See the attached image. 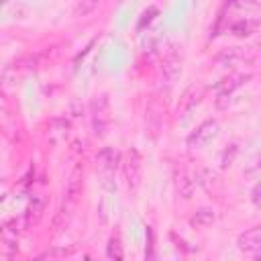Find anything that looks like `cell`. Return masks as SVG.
Here are the masks:
<instances>
[{"label":"cell","mask_w":261,"mask_h":261,"mask_svg":"<svg viewBox=\"0 0 261 261\" xmlns=\"http://www.w3.org/2000/svg\"><path fill=\"white\" fill-rule=\"evenodd\" d=\"M257 57L255 47H228L222 49L214 57L216 67H239V65H249Z\"/></svg>","instance_id":"obj_1"},{"label":"cell","mask_w":261,"mask_h":261,"mask_svg":"<svg viewBox=\"0 0 261 261\" xmlns=\"http://www.w3.org/2000/svg\"><path fill=\"white\" fill-rule=\"evenodd\" d=\"M122 171H124V179H126L128 188L137 190L141 186V177H143V159H141L137 149H128L126 151L124 163H122Z\"/></svg>","instance_id":"obj_2"},{"label":"cell","mask_w":261,"mask_h":261,"mask_svg":"<svg viewBox=\"0 0 261 261\" xmlns=\"http://www.w3.org/2000/svg\"><path fill=\"white\" fill-rule=\"evenodd\" d=\"M249 80H251L249 73H232V75L224 77V80L216 86V106H218V108H224L226 102H228V96H230L234 90H239L241 86H245Z\"/></svg>","instance_id":"obj_3"},{"label":"cell","mask_w":261,"mask_h":261,"mask_svg":"<svg viewBox=\"0 0 261 261\" xmlns=\"http://www.w3.org/2000/svg\"><path fill=\"white\" fill-rule=\"evenodd\" d=\"M110 122V108L106 96H98L92 102V128L96 137H102L106 133V126Z\"/></svg>","instance_id":"obj_4"},{"label":"cell","mask_w":261,"mask_h":261,"mask_svg":"<svg viewBox=\"0 0 261 261\" xmlns=\"http://www.w3.org/2000/svg\"><path fill=\"white\" fill-rule=\"evenodd\" d=\"M216 135H218V122H216V120H204V122L198 124L196 130L188 137V147L200 149V147L208 145Z\"/></svg>","instance_id":"obj_5"},{"label":"cell","mask_w":261,"mask_h":261,"mask_svg":"<svg viewBox=\"0 0 261 261\" xmlns=\"http://www.w3.org/2000/svg\"><path fill=\"white\" fill-rule=\"evenodd\" d=\"M202 96H204V88H202V86H190V88L181 94V98H179L177 114H179V116H188V114L200 104Z\"/></svg>","instance_id":"obj_6"},{"label":"cell","mask_w":261,"mask_h":261,"mask_svg":"<svg viewBox=\"0 0 261 261\" xmlns=\"http://www.w3.org/2000/svg\"><path fill=\"white\" fill-rule=\"evenodd\" d=\"M237 245L245 253H257L261 249V224H257V226L241 232L239 239H237Z\"/></svg>","instance_id":"obj_7"},{"label":"cell","mask_w":261,"mask_h":261,"mask_svg":"<svg viewBox=\"0 0 261 261\" xmlns=\"http://www.w3.org/2000/svg\"><path fill=\"white\" fill-rule=\"evenodd\" d=\"M181 71V59L177 55L175 49H169L165 55H163V61H161V73L167 82H173Z\"/></svg>","instance_id":"obj_8"},{"label":"cell","mask_w":261,"mask_h":261,"mask_svg":"<svg viewBox=\"0 0 261 261\" xmlns=\"http://www.w3.org/2000/svg\"><path fill=\"white\" fill-rule=\"evenodd\" d=\"M145 124H147L149 133H151L153 137L161 130V124H163V106H161L157 100H151V102H149L147 114H145Z\"/></svg>","instance_id":"obj_9"},{"label":"cell","mask_w":261,"mask_h":261,"mask_svg":"<svg viewBox=\"0 0 261 261\" xmlns=\"http://www.w3.org/2000/svg\"><path fill=\"white\" fill-rule=\"evenodd\" d=\"M43 212H45V198H43V196L33 198L31 204L27 206L24 214H22V226H24V228H31L33 224H37V222L41 220Z\"/></svg>","instance_id":"obj_10"},{"label":"cell","mask_w":261,"mask_h":261,"mask_svg":"<svg viewBox=\"0 0 261 261\" xmlns=\"http://www.w3.org/2000/svg\"><path fill=\"white\" fill-rule=\"evenodd\" d=\"M96 165H98V169L102 173H106V175L112 173L116 169V165H118V153L114 149H110V147H104L96 155Z\"/></svg>","instance_id":"obj_11"},{"label":"cell","mask_w":261,"mask_h":261,"mask_svg":"<svg viewBox=\"0 0 261 261\" xmlns=\"http://www.w3.org/2000/svg\"><path fill=\"white\" fill-rule=\"evenodd\" d=\"M82 186H84V175H82V169L75 167L67 179V188H65V196L69 202H73L80 194H82Z\"/></svg>","instance_id":"obj_12"},{"label":"cell","mask_w":261,"mask_h":261,"mask_svg":"<svg viewBox=\"0 0 261 261\" xmlns=\"http://www.w3.org/2000/svg\"><path fill=\"white\" fill-rule=\"evenodd\" d=\"M212 222H214V212H212L210 208H200V210L190 218V224H192V226H198V228L208 226V224H212Z\"/></svg>","instance_id":"obj_13"},{"label":"cell","mask_w":261,"mask_h":261,"mask_svg":"<svg viewBox=\"0 0 261 261\" xmlns=\"http://www.w3.org/2000/svg\"><path fill=\"white\" fill-rule=\"evenodd\" d=\"M104 0H77L75 8H73V14L75 16H88L90 12H94Z\"/></svg>","instance_id":"obj_14"},{"label":"cell","mask_w":261,"mask_h":261,"mask_svg":"<svg viewBox=\"0 0 261 261\" xmlns=\"http://www.w3.org/2000/svg\"><path fill=\"white\" fill-rule=\"evenodd\" d=\"M194 179H190L188 175H179L177 177V192H179V196L181 198H192V194H194Z\"/></svg>","instance_id":"obj_15"},{"label":"cell","mask_w":261,"mask_h":261,"mask_svg":"<svg viewBox=\"0 0 261 261\" xmlns=\"http://www.w3.org/2000/svg\"><path fill=\"white\" fill-rule=\"evenodd\" d=\"M106 255L110 257V259H122V245H120V239L118 237H112L110 241H108V247H106Z\"/></svg>","instance_id":"obj_16"},{"label":"cell","mask_w":261,"mask_h":261,"mask_svg":"<svg viewBox=\"0 0 261 261\" xmlns=\"http://www.w3.org/2000/svg\"><path fill=\"white\" fill-rule=\"evenodd\" d=\"M253 27H255V22H251V20H239V22L232 24V33H234L237 37H245V35L251 33Z\"/></svg>","instance_id":"obj_17"},{"label":"cell","mask_w":261,"mask_h":261,"mask_svg":"<svg viewBox=\"0 0 261 261\" xmlns=\"http://www.w3.org/2000/svg\"><path fill=\"white\" fill-rule=\"evenodd\" d=\"M67 220H69V208H59L57 214H55V218H53V228L57 230V228L65 226Z\"/></svg>","instance_id":"obj_18"},{"label":"cell","mask_w":261,"mask_h":261,"mask_svg":"<svg viewBox=\"0 0 261 261\" xmlns=\"http://www.w3.org/2000/svg\"><path fill=\"white\" fill-rule=\"evenodd\" d=\"M237 145H230V153L228 151H224V155H222V167H228L230 163H232V159H234V155H237Z\"/></svg>","instance_id":"obj_19"},{"label":"cell","mask_w":261,"mask_h":261,"mask_svg":"<svg viewBox=\"0 0 261 261\" xmlns=\"http://www.w3.org/2000/svg\"><path fill=\"white\" fill-rule=\"evenodd\" d=\"M153 14H157V8H149V10L143 14V18L139 20V29H143V27H145V22H151Z\"/></svg>","instance_id":"obj_20"},{"label":"cell","mask_w":261,"mask_h":261,"mask_svg":"<svg viewBox=\"0 0 261 261\" xmlns=\"http://www.w3.org/2000/svg\"><path fill=\"white\" fill-rule=\"evenodd\" d=\"M69 251H63V249H55V251H47L45 255H41V257H63V255H67Z\"/></svg>","instance_id":"obj_21"}]
</instances>
